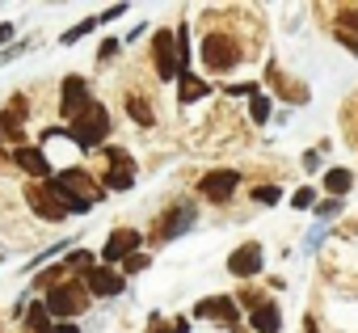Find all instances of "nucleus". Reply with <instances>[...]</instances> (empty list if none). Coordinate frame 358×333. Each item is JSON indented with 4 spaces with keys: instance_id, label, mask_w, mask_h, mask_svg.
Wrapping results in <instances>:
<instances>
[{
    "instance_id": "obj_5",
    "label": "nucleus",
    "mask_w": 358,
    "mask_h": 333,
    "mask_svg": "<svg viewBox=\"0 0 358 333\" xmlns=\"http://www.w3.org/2000/svg\"><path fill=\"white\" fill-rule=\"evenodd\" d=\"M139 245H143V232L139 228H114L110 236H106V245H101V266H122L127 257H135L139 253Z\"/></svg>"
},
{
    "instance_id": "obj_4",
    "label": "nucleus",
    "mask_w": 358,
    "mask_h": 333,
    "mask_svg": "<svg viewBox=\"0 0 358 333\" xmlns=\"http://www.w3.org/2000/svg\"><path fill=\"white\" fill-rule=\"evenodd\" d=\"M152 59H156V76L160 80H182V55H177V34L173 30H156L152 34Z\"/></svg>"
},
{
    "instance_id": "obj_17",
    "label": "nucleus",
    "mask_w": 358,
    "mask_h": 333,
    "mask_svg": "<svg viewBox=\"0 0 358 333\" xmlns=\"http://www.w3.org/2000/svg\"><path fill=\"white\" fill-rule=\"evenodd\" d=\"M207 93H211V85L186 72V76H182V89H177V101H182V106H190V101H203Z\"/></svg>"
},
{
    "instance_id": "obj_1",
    "label": "nucleus",
    "mask_w": 358,
    "mask_h": 333,
    "mask_svg": "<svg viewBox=\"0 0 358 333\" xmlns=\"http://www.w3.org/2000/svg\"><path fill=\"white\" fill-rule=\"evenodd\" d=\"M64 131H68L72 148L89 152V148H97V143H101V139L110 135V110L93 101V106H89V110H80V114H76V118H72V122H68Z\"/></svg>"
},
{
    "instance_id": "obj_25",
    "label": "nucleus",
    "mask_w": 358,
    "mask_h": 333,
    "mask_svg": "<svg viewBox=\"0 0 358 333\" xmlns=\"http://www.w3.org/2000/svg\"><path fill=\"white\" fill-rule=\"evenodd\" d=\"M148 333H190V320H186V316H177V320H169V329H164V325H152Z\"/></svg>"
},
{
    "instance_id": "obj_24",
    "label": "nucleus",
    "mask_w": 358,
    "mask_h": 333,
    "mask_svg": "<svg viewBox=\"0 0 358 333\" xmlns=\"http://www.w3.org/2000/svg\"><path fill=\"white\" fill-rule=\"evenodd\" d=\"M333 215H341V199H324V203H316V220H320V224L333 220Z\"/></svg>"
},
{
    "instance_id": "obj_13",
    "label": "nucleus",
    "mask_w": 358,
    "mask_h": 333,
    "mask_svg": "<svg viewBox=\"0 0 358 333\" xmlns=\"http://www.w3.org/2000/svg\"><path fill=\"white\" fill-rule=\"evenodd\" d=\"M249 325H253V333H278V329H282V308H278V299H262V304L249 312Z\"/></svg>"
},
{
    "instance_id": "obj_28",
    "label": "nucleus",
    "mask_w": 358,
    "mask_h": 333,
    "mask_svg": "<svg viewBox=\"0 0 358 333\" xmlns=\"http://www.w3.org/2000/svg\"><path fill=\"white\" fill-rule=\"evenodd\" d=\"M345 30L358 34V9H345V13H341V34H345Z\"/></svg>"
},
{
    "instance_id": "obj_20",
    "label": "nucleus",
    "mask_w": 358,
    "mask_h": 333,
    "mask_svg": "<svg viewBox=\"0 0 358 333\" xmlns=\"http://www.w3.org/2000/svg\"><path fill=\"white\" fill-rule=\"evenodd\" d=\"M127 114H131V118H135L139 127H152V122H156V114H152V110H148V106H143L139 97H127Z\"/></svg>"
},
{
    "instance_id": "obj_23",
    "label": "nucleus",
    "mask_w": 358,
    "mask_h": 333,
    "mask_svg": "<svg viewBox=\"0 0 358 333\" xmlns=\"http://www.w3.org/2000/svg\"><path fill=\"white\" fill-rule=\"evenodd\" d=\"M282 199V190L278 186H253V203H262V207H274Z\"/></svg>"
},
{
    "instance_id": "obj_9",
    "label": "nucleus",
    "mask_w": 358,
    "mask_h": 333,
    "mask_svg": "<svg viewBox=\"0 0 358 333\" xmlns=\"http://www.w3.org/2000/svg\"><path fill=\"white\" fill-rule=\"evenodd\" d=\"M262 266H266L262 241H245V245L232 249V257H228V274H236V278H253V274H262Z\"/></svg>"
},
{
    "instance_id": "obj_19",
    "label": "nucleus",
    "mask_w": 358,
    "mask_h": 333,
    "mask_svg": "<svg viewBox=\"0 0 358 333\" xmlns=\"http://www.w3.org/2000/svg\"><path fill=\"white\" fill-rule=\"evenodd\" d=\"M93 30H97V17H85V22H76L72 30H64V34H59V43H64V47H72V43H80L85 34H93Z\"/></svg>"
},
{
    "instance_id": "obj_26",
    "label": "nucleus",
    "mask_w": 358,
    "mask_h": 333,
    "mask_svg": "<svg viewBox=\"0 0 358 333\" xmlns=\"http://www.w3.org/2000/svg\"><path fill=\"white\" fill-rule=\"evenodd\" d=\"M118 47H122L118 38H106V43H101V51H97V59H101V64H110V59L118 55Z\"/></svg>"
},
{
    "instance_id": "obj_29",
    "label": "nucleus",
    "mask_w": 358,
    "mask_h": 333,
    "mask_svg": "<svg viewBox=\"0 0 358 333\" xmlns=\"http://www.w3.org/2000/svg\"><path fill=\"white\" fill-rule=\"evenodd\" d=\"M122 266H127V274H135V270H143V266H148V253H135V257H127Z\"/></svg>"
},
{
    "instance_id": "obj_31",
    "label": "nucleus",
    "mask_w": 358,
    "mask_h": 333,
    "mask_svg": "<svg viewBox=\"0 0 358 333\" xmlns=\"http://www.w3.org/2000/svg\"><path fill=\"white\" fill-rule=\"evenodd\" d=\"M51 333H80V325H72V320H59V325H51Z\"/></svg>"
},
{
    "instance_id": "obj_12",
    "label": "nucleus",
    "mask_w": 358,
    "mask_h": 333,
    "mask_svg": "<svg viewBox=\"0 0 358 333\" xmlns=\"http://www.w3.org/2000/svg\"><path fill=\"white\" fill-rule=\"evenodd\" d=\"M236 186H241V173H236V169H215V173H207V178L199 182V190H203L207 203H228V199L236 194Z\"/></svg>"
},
{
    "instance_id": "obj_10",
    "label": "nucleus",
    "mask_w": 358,
    "mask_h": 333,
    "mask_svg": "<svg viewBox=\"0 0 358 333\" xmlns=\"http://www.w3.org/2000/svg\"><path fill=\"white\" fill-rule=\"evenodd\" d=\"M194 316H199V320H224L228 329L241 325V308H236L232 295H207V299H199V304H194Z\"/></svg>"
},
{
    "instance_id": "obj_21",
    "label": "nucleus",
    "mask_w": 358,
    "mask_h": 333,
    "mask_svg": "<svg viewBox=\"0 0 358 333\" xmlns=\"http://www.w3.org/2000/svg\"><path fill=\"white\" fill-rule=\"evenodd\" d=\"M249 118H253V122H266V118H270V97H266V93H253V97H249Z\"/></svg>"
},
{
    "instance_id": "obj_22",
    "label": "nucleus",
    "mask_w": 358,
    "mask_h": 333,
    "mask_svg": "<svg viewBox=\"0 0 358 333\" xmlns=\"http://www.w3.org/2000/svg\"><path fill=\"white\" fill-rule=\"evenodd\" d=\"M291 207H295V211H308V207H316V186H299V190L291 194Z\"/></svg>"
},
{
    "instance_id": "obj_14",
    "label": "nucleus",
    "mask_w": 358,
    "mask_h": 333,
    "mask_svg": "<svg viewBox=\"0 0 358 333\" xmlns=\"http://www.w3.org/2000/svg\"><path fill=\"white\" fill-rule=\"evenodd\" d=\"M13 160L22 164L30 178H55V173H51V156H43V148H26V143H22V148L13 152Z\"/></svg>"
},
{
    "instance_id": "obj_30",
    "label": "nucleus",
    "mask_w": 358,
    "mask_h": 333,
    "mask_svg": "<svg viewBox=\"0 0 358 333\" xmlns=\"http://www.w3.org/2000/svg\"><path fill=\"white\" fill-rule=\"evenodd\" d=\"M337 43H341L345 51H354V59H358V38H350V34H337Z\"/></svg>"
},
{
    "instance_id": "obj_11",
    "label": "nucleus",
    "mask_w": 358,
    "mask_h": 333,
    "mask_svg": "<svg viewBox=\"0 0 358 333\" xmlns=\"http://www.w3.org/2000/svg\"><path fill=\"white\" fill-rule=\"evenodd\" d=\"M93 85L85 80V76H68L64 80V97H59V114L64 118H76L80 110H89L93 106V93H89Z\"/></svg>"
},
{
    "instance_id": "obj_15",
    "label": "nucleus",
    "mask_w": 358,
    "mask_h": 333,
    "mask_svg": "<svg viewBox=\"0 0 358 333\" xmlns=\"http://www.w3.org/2000/svg\"><path fill=\"white\" fill-rule=\"evenodd\" d=\"M160 224H164V228L156 232V241H173L182 228H190V224H194V207H190V203H177V207H173Z\"/></svg>"
},
{
    "instance_id": "obj_16",
    "label": "nucleus",
    "mask_w": 358,
    "mask_h": 333,
    "mask_svg": "<svg viewBox=\"0 0 358 333\" xmlns=\"http://www.w3.org/2000/svg\"><path fill=\"white\" fill-rule=\"evenodd\" d=\"M320 190H329L333 199H345V194L354 190V173H350V169H329V173L320 178Z\"/></svg>"
},
{
    "instance_id": "obj_7",
    "label": "nucleus",
    "mask_w": 358,
    "mask_h": 333,
    "mask_svg": "<svg viewBox=\"0 0 358 333\" xmlns=\"http://www.w3.org/2000/svg\"><path fill=\"white\" fill-rule=\"evenodd\" d=\"M85 287L101 299H114V295L127 291V274L114 270V266H93V270H85Z\"/></svg>"
},
{
    "instance_id": "obj_3",
    "label": "nucleus",
    "mask_w": 358,
    "mask_h": 333,
    "mask_svg": "<svg viewBox=\"0 0 358 333\" xmlns=\"http://www.w3.org/2000/svg\"><path fill=\"white\" fill-rule=\"evenodd\" d=\"M47 312L51 316H59V320H72V316H80L85 308H89V295H85V287L80 283H59V287H51L47 291Z\"/></svg>"
},
{
    "instance_id": "obj_2",
    "label": "nucleus",
    "mask_w": 358,
    "mask_h": 333,
    "mask_svg": "<svg viewBox=\"0 0 358 333\" xmlns=\"http://www.w3.org/2000/svg\"><path fill=\"white\" fill-rule=\"evenodd\" d=\"M236 64H241V47L228 34H207V43H203V68L215 72V76H228Z\"/></svg>"
},
{
    "instance_id": "obj_8",
    "label": "nucleus",
    "mask_w": 358,
    "mask_h": 333,
    "mask_svg": "<svg viewBox=\"0 0 358 333\" xmlns=\"http://www.w3.org/2000/svg\"><path fill=\"white\" fill-rule=\"evenodd\" d=\"M106 156H110V178H106V186L118 190V194H127L135 186V160H131V152L127 148H106Z\"/></svg>"
},
{
    "instance_id": "obj_18",
    "label": "nucleus",
    "mask_w": 358,
    "mask_h": 333,
    "mask_svg": "<svg viewBox=\"0 0 358 333\" xmlns=\"http://www.w3.org/2000/svg\"><path fill=\"white\" fill-rule=\"evenodd\" d=\"M26 329H30V333H51V312H47V304H30V308H26Z\"/></svg>"
},
{
    "instance_id": "obj_6",
    "label": "nucleus",
    "mask_w": 358,
    "mask_h": 333,
    "mask_svg": "<svg viewBox=\"0 0 358 333\" xmlns=\"http://www.w3.org/2000/svg\"><path fill=\"white\" fill-rule=\"evenodd\" d=\"M26 203H30V207H34V215H38V220H47V224H59V220H68V207H64V199L51 190V182L26 186Z\"/></svg>"
},
{
    "instance_id": "obj_32",
    "label": "nucleus",
    "mask_w": 358,
    "mask_h": 333,
    "mask_svg": "<svg viewBox=\"0 0 358 333\" xmlns=\"http://www.w3.org/2000/svg\"><path fill=\"white\" fill-rule=\"evenodd\" d=\"M13 34H17V26H13V22H5V26H0V43H9Z\"/></svg>"
},
{
    "instance_id": "obj_27",
    "label": "nucleus",
    "mask_w": 358,
    "mask_h": 333,
    "mask_svg": "<svg viewBox=\"0 0 358 333\" xmlns=\"http://www.w3.org/2000/svg\"><path fill=\"white\" fill-rule=\"evenodd\" d=\"M303 169H308V173L320 169V148H308V152H303Z\"/></svg>"
}]
</instances>
